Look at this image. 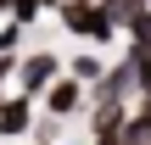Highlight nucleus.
<instances>
[{"label": "nucleus", "instance_id": "f03ea898", "mask_svg": "<svg viewBox=\"0 0 151 145\" xmlns=\"http://www.w3.org/2000/svg\"><path fill=\"white\" fill-rule=\"evenodd\" d=\"M56 78H62L56 50H34V56H22V61H17V95H22V101H39Z\"/></svg>", "mask_w": 151, "mask_h": 145}, {"label": "nucleus", "instance_id": "f257e3e1", "mask_svg": "<svg viewBox=\"0 0 151 145\" xmlns=\"http://www.w3.org/2000/svg\"><path fill=\"white\" fill-rule=\"evenodd\" d=\"M56 22H62L73 39H90V45H112V39H118V28H112V17L101 11V0H62V6H56Z\"/></svg>", "mask_w": 151, "mask_h": 145}, {"label": "nucleus", "instance_id": "6e6552de", "mask_svg": "<svg viewBox=\"0 0 151 145\" xmlns=\"http://www.w3.org/2000/svg\"><path fill=\"white\" fill-rule=\"evenodd\" d=\"M101 11H106V17H112V28L123 34V28H129V22L146 11V0H101Z\"/></svg>", "mask_w": 151, "mask_h": 145}, {"label": "nucleus", "instance_id": "423d86ee", "mask_svg": "<svg viewBox=\"0 0 151 145\" xmlns=\"http://www.w3.org/2000/svg\"><path fill=\"white\" fill-rule=\"evenodd\" d=\"M123 117H129V106H95V112H90V140L118 134V129H123Z\"/></svg>", "mask_w": 151, "mask_h": 145}, {"label": "nucleus", "instance_id": "9b49d317", "mask_svg": "<svg viewBox=\"0 0 151 145\" xmlns=\"http://www.w3.org/2000/svg\"><path fill=\"white\" fill-rule=\"evenodd\" d=\"M90 145H123V134H101V140H90Z\"/></svg>", "mask_w": 151, "mask_h": 145}, {"label": "nucleus", "instance_id": "39448f33", "mask_svg": "<svg viewBox=\"0 0 151 145\" xmlns=\"http://www.w3.org/2000/svg\"><path fill=\"white\" fill-rule=\"evenodd\" d=\"M62 73H67L73 84H84V89H95V84H101V73H106V61H101L95 50H78V56H73Z\"/></svg>", "mask_w": 151, "mask_h": 145}, {"label": "nucleus", "instance_id": "20e7f679", "mask_svg": "<svg viewBox=\"0 0 151 145\" xmlns=\"http://www.w3.org/2000/svg\"><path fill=\"white\" fill-rule=\"evenodd\" d=\"M17 134H34V101L0 95V140H17Z\"/></svg>", "mask_w": 151, "mask_h": 145}, {"label": "nucleus", "instance_id": "1a4fd4ad", "mask_svg": "<svg viewBox=\"0 0 151 145\" xmlns=\"http://www.w3.org/2000/svg\"><path fill=\"white\" fill-rule=\"evenodd\" d=\"M134 101H151V56L134 61Z\"/></svg>", "mask_w": 151, "mask_h": 145}, {"label": "nucleus", "instance_id": "7ed1b4c3", "mask_svg": "<svg viewBox=\"0 0 151 145\" xmlns=\"http://www.w3.org/2000/svg\"><path fill=\"white\" fill-rule=\"evenodd\" d=\"M39 101H45V112H50V117L62 123V117H73V112L84 106V84H73V78L62 73V78H56V84H50V89H45Z\"/></svg>", "mask_w": 151, "mask_h": 145}, {"label": "nucleus", "instance_id": "0eeeda50", "mask_svg": "<svg viewBox=\"0 0 151 145\" xmlns=\"http://www.w3.org/2000/svg\"><path fill=\"white\" fill-rule=\"evenodd\" d=\"M56 6H62V0H6V17H11L17 28H28L39 11H56Z\"/></svg>", "mask_w": 151, "mask_h": 145}, {"label": "nucleus", "instance_id": "f8f14e48", "mask_svg": "<svg viewBox=\"0 0 151 145\" xmlns=\"http://www.w3.org/2000/svg\"><path fill=\"white\" fill-rule=\"evenodd\" d=\"M146 6H151V0H146Z\"/></svg>", "mask_w": 151, "mask_h": 145}, {"label": "nucleus", "instance_id": "9d476101", "mask_svg": "<svg viewBox=\"0 0 151 145\" xmlns=\"http://www.w3.org/2000/svg\"><path fill=\"white\" fill-rule=\"evenodd\" d=\"M17 45H22V28L6 22V28H0V56H17Z\"/></svg>", "mask_w": 151, "mask_h": 145}]
</instances>
